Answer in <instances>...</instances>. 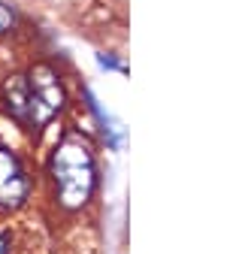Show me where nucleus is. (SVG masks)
<instances>
[{"instance_id":"obj_1","label":"nucleus","mask_w":245,"mask_h":254,"mask_svg":"<svg viewBox=\"0 0 245 254\" xmlns=\"http://www.w3.org/2000/svg\"><path fill=\"white\" fill-rule=\"evenodd\" d=\"M0 106L21 130L40 133L64 112L67 88L52 64H34L24 73H12L0 82Z\"/></svg>"},{"instance_id":"obj_2","label":"nucleus","mask_w":245,"mask_h":254,"mask_svg":"<svg viewBox=\"0 0 245 254\" xmlns=\"http://www.w3.org/2000/svg\"><path fill=\"white\" fill-rule=\"evenodd\" d=\"M46 182L49 197L61 212H79L94 200L100 182L97 154L79 130H70L55 142L46 161Z\"/></svg>"},{"instance_id":"obj_3","label":"nucleus","mask_w":245,"mask_h":254,"mask_svg":"<svg viewBox=\"0 0 245 254\" xmlns=\"http://www.w3.org/2000/svg\"><path fill=\"white\" fill-rule=\"evenodd\" d=\"M34 173L24 154L0 136V212H21L34 197Z\"/></svg>"},{"instance_id":"obj_4","label":"nucleus","mask_w":245,"mask_h":254,"mask_svg":"<svg viewBox=\"0 0 245 254\" xmlns=\"http://www.w3.org/2000/svg\"><path fill=\"white\" fill-rule=\"evenodd\" d=\"M85 100H88V109L94 112V118H97V124H100V133H103L106 145H109V148H118V145H121V136H124V130L118 127V121H112V115L100 109L97 97H94V94H91L88 88H85Z\"/></svg>"},{"instance_id":"obj_5","label":"nucleus","mask_w":245,"mask_h":254,"mask_svg":"<svg viewBox=\"0 0 245 254\" xmlns=\"http://www.w3.org/2000/svg\"><path fill=\"white\" fill-rule=\"evenodd\" d=\"M24 242H21V230L15 224H0V254H21Z\"/></svg>"},{"instance_id":"obj_6","label":"nucleus","mask_w":245,"mask_h":254,"mask_svg":"<svg viewBox=\"0 0 245 254\" xmlns=\"http://www.w3.org/2000/svg\"><path fill=\"white\" fill-rule=\"evenodd\" d=\"M15 30H18V9L6 0H0V40L12 37Z\"/></svg>"},{"instance_id":"obj_7","label":"nucleus","mask_w":245,"mask_h":254,"mask_svg":"<svg viewBox=\"0 0 245 254\" xmlns=\"http://www.w3.org/2000/svg\"><path fill=\"white\" fill-rule=\"evenodd\" d=\"M97 64H100L103 70H118V73H124V64H121L115 55H106V52H103V55H97Z\"/></svg>"}]
</instances>
